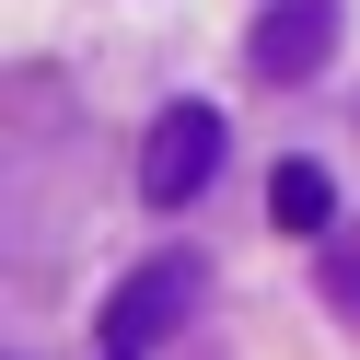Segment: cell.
I'll use <instances>...</instances> for the list:
<instances>
[{"instance_id": "6da1fadb", "label": "cell", "mask_w": 360, "mask_h": 360, "mask_svg": "<svg viewBox=\"0 0 360 360\" xmlns=\"http://www.w3.org/2000/svg\"><path fill=\"white\" fill-rule=\"evenodd\" d=\"M198 290H210V256H198V244L140 256V267L117 279V302H105V349H94V360H151V349L198 314Z\"/></svg>"}, {"instance_id": "7a4b0ae2", "label": "cell", "mask_w": 360, "mask_h": 360, "mask_svg": "<svg viewBox=\"0 0 360 360\" xmlns=\"http://www.w3.org/2000/svg\"><path fill=\"white\" fill-rule=\"evenodd\" d=\"M221 174V105H163L140 140V210H198Z\"/></svg>"}, {"instance_id": "3957f363", "label": "cell", "mask_w": 360, "mask_h": 360, "mask_svg": "<svg viewBox=\"0 0 360 360\" xmlns=\"http://www.w3.org/2000/svg\"><path fill=\"white\" fill-rule=\"evenodd\" d=\"M337 58V0H267L256 35H244V70L256 82H314Z\"/></svg>"}, {"instance_id": "277c9868", "label": "cell", "mask_w": 360, "mask_h": 360, "mask_svg": "<svg viewBox=\"0 0 360 360\" xmlns=\"http://www.w3.org/2000/svg\"><path fill=\"white\" fill-rule=\"evenodd\" d=\"M267 221H279V233H326V221H337V174L290 151V163L267 174Z\"/></svg>"}, {"instance_id": "5b68a950", "label": "cell", "mask_w": 360, "mask_h": 360, "mask_svg": "<svg viewBox=\"0 0 360 360\" xmlns=\"http://www.w3.org/2000/svg\"><path fill=\"white\" fill-rule=\"evenodd\" d=\"M314 279H326V302L360 326V221H349V233H326V267H314Z\"/></svg>"}]
</instances>
